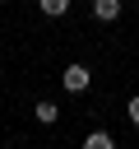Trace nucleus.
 <instances>
[{
  "label": "nucleus",
  "instance_id": "obj_1",
  "mask_svg": "<svg viewBox=\"0 0 139 149\" xmlns=\"http://www.w3.org/2000/svg\"><path fill=\"white\" fill-rule=\"evenodd\" d=\"M60 84H65L70 93H83V88L93 84V74H88V65H79V61H74V65H65V79H60Z\"/></svg>",
  "mask_w": 139,
  "mask_h": 149
},
{
  "label": "nucleus",
  "instance_id": "obj_2",
  "mask_svg": "<svg viewBox=\"0 0 139 149\" xmlns=\"http://www.w3.org/2000/svg\"><path fill=\"white\" fill-rule=\"evenodd\" d=\"M93 14L102 23H111V19H120V0H93Z\"/></svg>",
  "mask_w": 139,
  "mask_h": 149
},
{
  "label": "nucleus",
  "instance_id": "obj_3",
  "mask_svg": "<svg viewBox=\"0 0 139 149\" xmlns=\"http://www.w3.org/2000/svg\"><path fill=\"white\" fill-rule=\"evenodd\" d=\"M32 116H37L42 126H56V121H60V112H56V102H37V107H32Z\"/></svg>",
  "mask_w": 139,
  "mask_h": 149
},
{
  "label": "nucleus",
  "instance_id": "obj_4",
  "mask_svg": "<svg viewBox=\"0 0 139 149\" xmlns=\"http://www.w3.org/2000/svg\"><path fill=\"white\" fill-rule=\"evenodd\" d=\"M42 5V14L46 19H60V14H70V0H37Z\"/></svg>",
  "mask_w": 139,
  "mask_h": 149
},
{
  "label": "nucleus",
  "instance_id": "obj_5",
  "mask_svg": "<svg viewBox=\"0 0 139 149\" xmlns=\"http://www.w3.org/2000/svg\"><path fill=\"white\" fill-rule=\"evenodd\" d=\"M83 149H116V140H111L107 130H93V135L83 140Z\"/></svg>",
  "mask_w": 139,
  "mask_h": 149
},
{
  "label": "nucleus",
  "instance_id": "obj_6",
  "mask_svg": "<svg viewBox=\"0 0 139 149\" xmlns=\"http://www.w3.org/2000/svg\"><path fill=\"white\" fill-rule=\"evenodd\" d=\"M130 126H134V130H139V93H134V98H130Z\"/></svg>",
  "mask_w": 139,
  "mask_h": 149
}]
</instances>
